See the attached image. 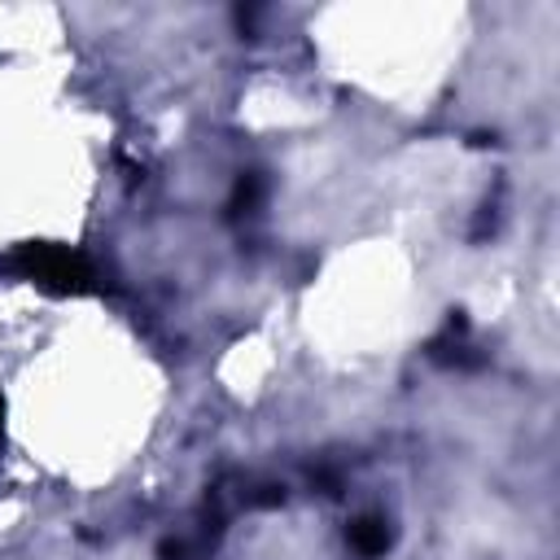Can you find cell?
Instances as JSON below:
<instances>
[{
	"label": "cell",
	"mask_w": 560,
	"mask_h": 560,
	"mask_svg": "<svg viewBox=\"0 0 560 560\" xmlns=\"http://www.w3.org/2000/svg\"><path fill=\"white\" fill-rule=\"evenodd\" d=\"M13 267L26 276V280H35V284H44V289H52V293H88L92 289V262L79 254V249H70V245H52V241H31V245H22L18 254H13Z\"/></svg>",
	"instance_id": "cell-1"
},
{
	"label": "cell",
	"mask_w": 560,
	"mask_h": 560,
	"mask_svg": "<svg viewBox=\"0 0 560 560\" xmlns=\"http://www.w3.org/2000/svg\"><path fill=\"white\" fill-rule=\"evenodd\" d=\"M346 547L359 556V560H381L389 547H394V521L385 512H363L346 525Z\"/></svg>",
	"instance_id": "cell-2"
},
{
	"label": "cell",
	"mask_w": 560,
	"mask_h": 560,
	"mask_svg": "<svg viewBox=\"0 0 560 560\" xmlns=\"http://www.w3.org/2000/svg\"><path fill=\"white\" fill-rule=\"evenodd\" d=\"M262 192H267V179H262L258 171H241L236 184H232V197H228V214H232V219H241V214H258Z\"/></svg>",
	"instance_id": "cell-3"
},
{
	"label": "cell",
	"mask_w": 560,
	"mask_h": 560,
	"mask_svg": "<svg viewBox=\"0 0 560 560\" xmlns=\"http://www.w3.org/2000/svg\"><path fill=\"white\" fill-rule=\"evenodd\" d=\"M158 560H210V538L206 534H197V538H162Z\"/></svg>",
	"instance_id": "cell-4"
},
{
	"label": "cell",
	"mask_w": 560,
	"mask_h": 560,
	"mask_svg": "<svg viewBox=\"0 0 560 560\" xmlns=\"http://www.w3.org/2000/svg\"><path fill=\"white\" fill-rule=\"evenodd\" d=\"M0 438H4V398H0Z\"/></svg>",
	"instance_id": "cell-5"
}]
</instances>
